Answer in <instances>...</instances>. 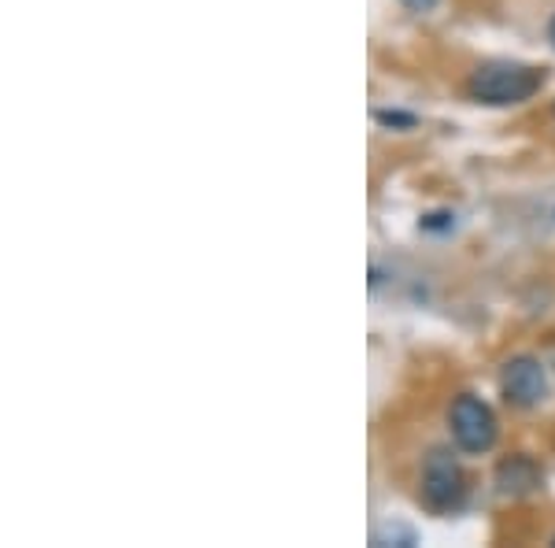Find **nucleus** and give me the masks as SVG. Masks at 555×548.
<instances>
[{"instance_id":"nucleus-1","label":"nucleus","mask_w":555,"mask_h":548,"mask_svg":"<svg viewBox=\"0 0 555 548\" xmlns=\"http://www.w3.org/2000/svg\"><path fill=\"white\" fill-rule=\"evenodd\" d=\"M541 86H544V71L526 67V64H481L467 78L470 101L489 104V107L522 104V101H530Z\"/></svg>"},{"instance_id":"nucleus-2","label":"nucleus","mask_w":555,"mask_h":548,"mask_svg":"<svg viewBox=\"0 0 555 548\" xmlns=\"http://www.w3.org/2000/svg\"><path fill=\"white\" fill-rule=\"evenodd\" d=\"M449 430H452V442L460 453H470V456H481L496 445V416L486 400H478L474 393H463V397L452 400V411H449Z\"/></svg>"},{"instance_id":"nucleus-3","label":"nucleus","mask_w":555,"mask_h":548,"mask_svg":"<svg viewBox=\"0 0 555 548\" xmlns=\"http://www.w3.org/2000/svg\"><path fill=\"white\" fill-rule=\"evenodd\" d=\"M423 500L434 511H455L467 500V474L444 448H434L423 463Z\"/></svg>"},{"instance_id":"nucleus-4","label":"nucleus","mask_w":555,"mask_h":548,"mask_svg":"<svg viewBox=\"0 0 555 548\" xmlns=\"http://www.w3.org/2000/svg\"><path fill=\"white\" fill-rule=\"evenodd\" d=\"M500 393H504V400L515 404V408H533V404H541L544 393H548L544 367L537 364L533 356L507 359L504 371H500Z\"/></svg>"},{"instance_id":"nucleus-5","label":"nucleus","mask_w":555,"mask_h":548,"mask_svg":"<svg viewBox=\"0 0 555 548\" xmlns=\"http://www.w3.org/2000/svg\"><path fill=\"white\" fill-rule=\"evenodd\" d=\"M496 485L507 497H522V493H533L541 485V467H537L530 456H512L496 467Z\"/></svg>"},{"instance_id":"nucleus-6","label":"nucleus","mask_w":555,"mask_h":548,"mask_svg":"<svg viewBox=\"0 0 555 548\" xmlns=\"http://www.w3.org/2000/svg\"><path fill=\"white\" fill-rule=\"evenodd\" d=\"M378 123H389V127H415L411 115H392V112H378Z\"/></svg>"},{"instance_id":"nucleus-7","label":"nucleus","mask_w":555,"mask_h":548,"mask_svg":"<svg viewBox=\"0 0 555 548\" xmlns=\"http://www.w3.org/2000/svg\"><path fill=\"white\" fill-rule=\"evenodd\" d=\"M437 0H404V8H411V12H429Z\"/></svg>"},{"instance_id":"nucleus-8","label":"nucleus","mask_w":555,"mask_h":548,"mask_svg":"<svg viewBox=\"0 0 555 548\" xmlns=\"http://www.w3.org/2000/svg\"><path fill=\"white\" fill-rule=\"evenodd\" d=\"M548 38H552V44H555V20L548 23Z\"/></svg>"},{"instance_id":"nucleus-9","label":"nucleus","mask_w":555,"mask_h":548,"mask_svg":"<svg viewBox=\"0 0 555 548\" xmlns=\"http://www.w3.org/2000/svg\"><path fill=\"white\" fill-rule=\"evenodd\" d=\"M552 545H555V541H552Z\"/></svg>"}]
</instances>
